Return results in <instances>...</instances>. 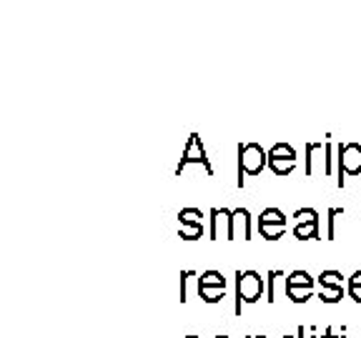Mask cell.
Returning a JSON list of instances; mask_svg holds the SVG:
<instances>
[{
    "label": "cell",
    "instance_id": "6da1fadb",
    "mask_svg": "<svg viewBox=\"0 0 361 338\" xmlns=\"http://www.w3.org/2000/svg\"><path fill=\"white\" fill-rule=\"evenodd\" d=\"M266 296V278L259 270H236V306L233 313L241 315V303H256Z\"/></svg>",
    "mask_w": 361,
    "mask_h": 338
},
{
    "label": "cell",
    "instance_id": "7a4b0ae2",
    "mask_svg": "<svg viewBox=\"0 0 361 338\" xmlns=\"http://www.w3.org/2000/svg\"><path fill=\"white\" fill-rule=\"evenodd\" d=\"M266 163H269V153L259 143H243V146H238V188H243V183H246L243 175H259Z\"/></svg>",
    "mask_w": 361,
    "mask_h": 338
},
{
    "label": "cell",
    "instance_id": "3957f363",
    "mask_svg": "<svg viewBox=\"0 0 361 338\" xmlns=\"http://www.w3.org/2000/svg\"><path fill=\"white\" fill-rule=\"evenodd\" d=\"M314 283L316 278H311L306 270H291L283 281V291H286V299L291 303H306V301L314 296Z\"/></svg>",
    "mask_w": 361,
    "mask_h": 338
},
{
    "label": "cell",
    "instance_id": "277c9868",
    "mask_svg": "<svg viewBox=\"0 0 361 338\" xmlns=\"http://www.w3.org/2000/svg\"><path fill=\"white\" fill-rule=\"evenodd\" d=\"M338 158V178L336 186L344 188V175H359L361 173V146L359 143H341L336 148Z\"/></svg>",
    "mask_w": 361,
    "mask_h": 338
},
{
    "label": "cell",
    "instance_id": "5b68a950",
    "mask_svg": "<svg viewBox=\"0 0 361 338\" xmlns=\"http://www.w3.org/2000/svg\"><path fill=\"white\" fill-rule=\"evenodd\" d=\"M286 231V215L281 208H266L259 215V233L266 241H279Z\"/></svg>",
    "mask_w": 361,
    "mask_h": 338
},
{
    "label": "cell",
    "instance_id": "8992f818",
    "mask_svg": "<svg viewBox=\"0 0 361 338\" xmlns=\"http://www.w3.org/2000/svg\"><path fill=\"white\" fill-rule=\"evenodd\" d=\"M188 163H201L203 168H206V173H214V168H211L209 163V156H206V148H203L201 143V135L198 133H191V138H188L186 143V151H183V158H180V163L176 165V175H180V170L186 168Z\"/></svg>",
    "mask_w": 361,
    "mask_h": 338
},
{
    "label": "cell",
    "instance_id": "52a82bcc",
    "mask_svg": "<svg viewBox=\"0 0 361 338\" xmlns=\"http://www.w3.org/2000/svg\"><path fill=\"white\" fill-rule=\"evenodd\" d=\"M269 165L276 175H288L296 168V151L288 143H276L269 151Z\"/></svg>",
    "mask_w": 361,
    "mask_h": 338
},
{
    "label": "cell",
    "instance_id": "ba28073f",
    "mask_svg": "<svg viewBox=\"0 0 361 338\" xmlns=\"http://www.w3.org/2000/svg\"><path fill=\"white\" fill-rule=\"evenodd\" d=\"M296 225H293V236L299 241H311V238H319V213L314 208H299L293 213Z\"/></svg>",
    "mask_w": 361,
    "mask_h": 338
},
{
    "label": "cell",
    "instance_id": "9c48e42d",
    "mask_svg": "<svg viewBox=\"0 0 361 338\" xmlns=\"http://www.w3.org/2000/svg\"><path fill=\"white\" fill-rule=\"evenodd\" d=\"M233 241V211L231 208H211V241Z\"/></svg>",
    "mask_w": 361,
    "mask_h": 338
},
{
    "label": "cell",
    "instance_id": "30bf717a",
    "mask_svg": "<svg viewBox=\"0 0 361 338\" xmlns=\"http://www.w3.org/2000/svg\"><path fill=\"white\" fill-rule=\"evenodd\" d=\"M251 241V213L248 208H233V241Z\"/></svg>",
    "mask_w": 361,
    "mask_h": 338
},
{
    "label": "cell",
    "instance_id": "8fae6325",
    "mask_svg": "<svg viewBox=\"0 0 361 338\" xmlns=\"http://www.w3.org/2000/svg\"><path fill=\"white\" fill-rule=\"evenodd\" d=\"M281 281H286V276H283L279 268H271L269 273H266V301H269V303H276V296H279L276 288Z\"/></svg>",
    "mask_w": 361,
    "mask_h": 338
},
{
    "label": "cell",
    "instance_id": "7c38bea8",
    "mask_svg": "<svg viewBox=\"0 0 361 338\" xmlns=\"http://www.w3.org/2000/svg\"><path fill=\"white\" fill-rule=\"evenodd\" d=\"M198 288H226V278L221 270H203L198 276Z\"/></svg>",
    "mask_w": 361,
    "mask_h": 338
},
{
    "label": "cell",
    "instance_id": "4fadbf2b",
    "mask_svg": "<svg viewBox=\"0 0 361 338\" xmlns=\"http://www.w3.org/2000/svg\"><path fill=\"white\" fill-rule=\"evenodd\" d=\"M319 301L322 303H329V306H334V303H341L344 301V296H346V288H324V286H319Z\"/></svg>",
    "mask_w": 361,
    "mask_h": 338
},
{
    "label": "cell",
    "instance_id": "5bb4252c",
    "mask_svg": "<svg viewBox=\"0 0 361 338\" xmlns=\"http://www.w3.org/2000/svg\"><path fill=\"white\" fill-rule=\"evenodd\" d=\"M316 281L324 288H344V276L338 270H322V276L316 278Z\"/></svg>",
    "mask_w": 361,
    "mask_h": 338
},
{
    "label": "cell",
    "instance_id": "9a60e30c",
    "mask_svg": "<svg viewBox=\"0 0 361 338\" xmlns=\"http://www.w3.org/2000/svg\"><path fill=\"white\" fill-rule=\"evenodd\" d=\"M178 236L183 241H198L203 238V223H178Z\"/></svg>",
    "mask_w": 361,
    "mask_h": 338
},
{
    "label": "cell",
    "instance_id": "2e32d148",
    "mask_svg": "<svg viewBox=\"0 0 361 338\" xmlns=\"http://www.w3.org/2000/svg\"><path fill=\"white\" fill-rule=\"evenodd\" d=\"M198 299L203 303H221L226 299V288H198Z\"/></svg>",
    "mask_w": 361,
    "mask_h": 338
},
{
    "label": "cell",
    "instance_id": "e0dca14e",
    "mask_svg": "<svg viewBox=\"0 0 361 338\" xmlns=\"http://www.w3.org/2000/svg\"><path fill=\"white\" fill-rule=\"evenodd\" d=\"M178 223H203V213L198 208L178 211Z\"/></svg>",
    "mask_w": 361,
    "mask_h": 338
},
{
    "label": "cell",
    "instance_id": "ac0fdd59",
    "mask_svg": "<svg viewBox=\"0 0 361 338\" xmlns=\"http://www.w3.org/2000/svg\"><path fill=\"white\" fill-rule=\"evenodd\" d=\"M349 296L356 301V303H361V270H354L349 278Z\"/></svg>",
    "mask_w": 361,
    "mask_h": 338
},
{
    "label": "cell",
    "instance_id": "d6986e66",
    "mask_svg": "<svg viewBox=\"0 0 361 338\" xmlns=\"http://www.w3.org/2000/svg\"><path fill=\"white\" fill-rule=\"evenodd\" d=\"M329 228H326V241H334L336 238V218L344 215V208H329Z\"/></svg>",
    "mask_w": 361,
    "mask_h": 338
},
{
    "label": "cell",
    "instance_id": "ffe728a7",
    "mask_svg": "<svg viewBox=\"0 0 361 338\" xmlns=\"http://www.w3.org/2000/svg\"><path fill=\"white\" fill-rule=\"evenodd\" d=\"M322 151V143H306V175L314 173V153Z\"/></svg>",
    "mask_w": 361,
    "mask_h": 338
},
{
    "label": "cell",
    "instance_id": "44dd1931",
    "mask_svg": "<svg viewBox=\"0 0 361 338\" xmlns=\"http://www.w3.org/2000/svg\"><path fill=\"white\" fill-rule=\"evenodd\" d=\"M193 270H180V303L188 301V278H193Z\"/></svg>",
    "mask_w": 361,
    "mask_h": 338
},
{
    "label": "cell",
    "instance_id": "7402d4cb",
    "mask_svg": "<svg viewBox=\"0 0 361 338\" xmlns=\"http://www.w3.org/2000/svg\"><path fill=\"white\" fill-rule=\"evenodd\" d=\"M322 338H346V336H344V331H341V333H334V328L329 326V328H324Z\"/></svg>",
    "mask_w": 361,
    "mask_h": 338
},
{
    "label": "cell",
    "instance_id": "603a6c76",
    "mask_svg": "<svg viewBox=\"0 0 361 338\" xmlns=\"http://www.w3.org/2000/svg\"><path fill=\"white\" fill-rule=\"evenodd\" d=\"M326 156H331V146H326ZM331 161L334 158H326V165H324V173H331Z\"/></svg>",
    "mask_w": 361,
    "mask_h": 338
},
{
    "label": "cell",
    "instance_id": "cb8c5ba5",
    "mask_svg": "<svg viewBox=\"0 0 361 338\" xmlns=\"http://www.w3.org/2000/svg\"><path fill=\"white\" fill-rule=\"evenodd\" d=\"M281 338H306V328L299 326L296 328V336H281Z\"/></svg>",
    "mask_w": 361,
    "mask_h": 338
},
{
    "label": "cell",
    "instance_id": "d4e9b609",
    "mask_svg": "<svg viewBox=\"0 0 361 338\" xmlns=\"http://www.w3.org/2000/svg\"><path fill=\"white\" fill-rule=\"evenodd\" d=\"M309 338H319V336H316V328H311V336Z\"/></svg>",
    "mask_w": 361,
    "mask_h": 338
},
{
    "label": "cell",
    "instance_id": "484cf974",
    "mask_svg": "<svg viewBox=\"0 0 361 338\" xmlns=\"http://www.w3.org/2000/svg\"><path fill=\"white\" fill-rule=\"evenodd\" d=\"M246 338H266V336H246Z\"/></svg>",
    "mask_w": 361,
    "mask_h": 338
},
{
    "label": "cell",
    "instance_id": "4316f807",
    "mask_svg": "<svg viewBox=\"0 0 361 338\" xmlns=\"http://www.w3.org/2000/svg\"><path fill=\"white\" fill-rule=\"evenodd\" d=\"M186 338H198V336H193V333H191V336H186Z\"/></svg>",
    "mask_w": 361,
    "mask_h": 338
},
{
    "label": "cell",
    "instance_id": "83f0119b",
    "mask_svg": "<svg viewBox=\"0 0 361 338\" xmlns=\"http://www.w3.org/2000/svg\"><path fill=\"white\" fill-rule=\"evenodd\" d=\"M216 338H228V336H216Z\"/></svg>",
    "mask_w": 361,
    "mask_h": 338
},
{
    "label": "cell",
    "instance_id": "f1b7e54d",
    "mask_svg": "<svg viewBox=\"0 0 361 338\" xmlns=\"http://www.w3.org/2000/svg\"><path fill=\"white\" fill-rule=\"evenodd\" d=\"M359 338H361V336H359Z\"/></svg>",
    "mask_w": 361,
    "mask_h": 338
}]
</instances>
